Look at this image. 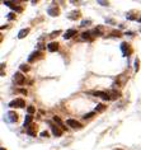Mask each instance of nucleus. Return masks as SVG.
<instances>
[{
	"mask_svg": "<svg viewBox=\"0 0 141 150\" xmlns=\"http://www.w3.org/2000/svg\"><path fill=\"white\" fill-rule=\"evenodd\" d=\"M26 106V103L23 99H20V98H17V99H14L9 103V107L12 108H23Z\"/></svg>",
	"mask_w": 141,
	"mask_h": 150,
	"instance_id": "f257e3e1",
	"label": "nucleus"
},
{
	"mask_svg": "<svg viewBox=\"0 0 141 150\" xmlns=\"http://www.w3.org/2000/svg\"><path fill=\"white\" fill-rule=\"evenodd\" d=\"M13 79H14V81H15L18 85H23L24 84V80H26L24 75H22L20 73H15V74H14Z\"/></svg>",
	"mask_w": 141,
	"mask_h": 150,
	"instance_id": "f03ea898",
	"label": "nucleus"
},
{
	"mask_svg": "<svg viewBox=\"0 0 141 150\" xmlns=\"http://www.w3.org/2000/svg\"><path fill=\"white\" fill-rule=\"evenodd\" d=\"M37 125H34V123H31L28 127H27V134L29 135V136H36V134H37Z\"/></svg>",
	"mask_w": 141,
	"mask_h": 150,
	"instance_id": "7ed1b4c3",
	"label": "nucleus"
},
{
	"mask_svg": "<svg viewBox=\"0 0 141 150\" xmlns=\"http://www.w3.org/2000/svg\"><path fill=\"white\" fill-rule=\"evenodd\" d=\"M66 123H68V126L72 127V129H81V127H83L78 121H75V120H71V118H69L68 121H66Z\"/></svg>",
	"mask_w": 141,
	"mask_h": 150,
	"instance_id": "20e7f679",
	"label": "nucleus"
},
{
	"mask_svg": "<svg viewBox=\"0 0 141 150\" xmlns=\"http://www.w3.org/2000/svg\"><path fill=\"white\" fill-rule=\"evenodd\" d=\"M47 12H48V14H50L51 17H56V15H58V13H60V10H58V8H57L56 5L50 6Z\"/></svg>",
	"mask_w": 141,
	"mask_h": 150,
	"instance_id": "39448f33",
	"label": "nucleus"
},
{
	"mask_svg": "<svg viewBox=\"0 0 141 150\" xmlns=\"http://www.w3.org/2000/svg\"><path fill=\"white\" fill-rule=\"evenodd\" d=\"M57 48H58V43L57 42H51V43L47 45V50L50 52H55V51H57Z\"/></svg>",
	"mask_w": 141,
	"mask_h": 150,
	"instance_id": "423d86ee",
	"label": "nucleus"
},
{
	"mask_svg": "<svg viewBox=\"0 0 141 150\" xmlns=\"http://www.w3.org/2000/svg\"><path fill=\"white\" fill-rule=\"evenodd\" d=\"M121 48H122V51H123L125 56H128V55H130V52H131V48H130V46H128V43L123 42V43H122V46H121Z\"/></svg>",
	"mask_w": 141,
	"mask_h": 150,
	"instance_id": "0eeeda50",
	"label": "nucleus"
},
{
	"mask_svg": "<svg viewBox=\"0 0 141 150\" xmlns=\"http://www.w3.org/2000/svg\"><path fill=\"white\" fill-rule=\"evenodd\" d=\"M74 34H76V31H75V29H69V31H66V32H65L64 38H65V40H69V38H71Z\"/></svg>",
	"mask_w": 141,
	"mask_h": 150,
	"instance_id": "6e6552de",
	"label": "nucleus"
},
{
	"mask_svg": "<svg viewBox=\"0 0 141 150\" xmlns=\"http://www.w3.org/2000/svg\"><path fill=\"white\" fill-rule=\"evenodd\" d=\"M8 118L12 122H17L18 121V115L15 113V112H8Z\"/></svg>",
	"mask_w": 141,
	"mask_h": 150,
	"instance_id": "1a4fd4ad",
	"label": "nucleus"
},
{
	"mask_svg": "<svg viewBox=\"0 0 141 150\" xmlns=\"http://www.w3.org/2000/svg\"><path fill=\"white\" fill-rule=\"evenodd\" d=\"M52 134L55 135L56 137H60L61 135H62V131H61L60 129H58L57 126H52Z\"/></svg>",
	"mask_w": 141,
	"mask_h": 150,
	"instance_id": "9d476101",
	"label": "nucleus"
},
{
	"mask_svg": "<svg viewBox=\"0 0 141 150\" xmlns=\"http://www.w3.org/2000/svg\"><path fill=\"white\" fill-rule=\"evenodd\" d=\"M29 33V28H26V29H22V31L18 33V38H24V37Z\"/></svg>",
	"mask_w": 141,
	"mask_h": 150,
	"instance_id": "9b49d317",
	"label": "nucleus"
},
{
	"mask_svg": "<svg viewBox=\"0 0 141 150\" xmlns=\"http://www.w3.org/2000/svg\"><path fill=\"white\" fill-rule=\"evenodd\" d=\"M38 55H41V52H40V51H36V52H33V54H32V56H29L28 61H29V62H33V61H34V59H37V56H38Z\"/></svg>",
	"mask_w": 141,
	"mask_h": 150,
	"instance_id": "f8f14e48",
	"label": "nucleus"
},
{
	"mask_svg": "<svg viewBox=\"0 0 141 150\" xmlns=\"http://www.w3.org/2000/svg\"><path fill=\"white\" fill-rule=\"evenodd\" d=\"M31 121H32V115H27L26 118H24V126L28 127L29 125H31Z\"/></svg>",
	"mask_w": 141,
	"mask_h": 150,
	"instance_id": "ddd939ff",
	"label": "nucleus"
},
{
	"mask_svg": "<svg viewBox=\"0 0 141 150\" xmlns=\"http://www.w3.org/2000/svg\"><path fill=\"white\" fill-rule=\"evenodd\" d=\"M121 94H120V92H116V90H112V92H109V97H111V99H116V98H118Z\"/></svg>",
	"mask_w": 141,
	"mask_h": 150,
	"instance_id": "4468645a",
	"label": "nucleus"
},
{
	"mask_svg": "<svg viewBox=\"0 0 141 150\" xmlns=\"http://www.w3.org/2000/svg\"><path fill=\"white\" fill-rule=\"evenodd\" d=\"M106 109V106H104V104H98V106H97V108H95V112H102V111H104Z\"/></svg>",
	"mask_w": 141,
	"mask_h": 150,
	"instance_id": "2eb2a0df",
	"label": "nucleus"
},
{
	"mask_svg": "<svg viewBox=\"0 0 141 150\" xmlns=\"http://www.w3.org/2000/svg\"><path fill=\"white\" fill-rule=\"evenodd\" d=\"M81 38L83 40H89L90 38V32H84L83 34H81Z\"/></svg>",
	"mask_w": 141,
	"mask_h": 150,
	"instance_id": "dca6fc26",
	"label": "nucleus"
},
{
	"mask_svg": "<svg viewBox=\"0 0 141 150\" xmlns=\"http://www.w3.org/2000/svg\"><path fill=\"white\" fill-rule=\"evenodd\" d=\"M27 112H28V115L34 113V107H33V106H29V107L27 108Z\"/></svg>",
	"mask_w": 141,
	"mask_h": 150,
	"instance_id": "f3484780",
	"label": "nucleus"
},
{
	"mask_svg": "<svg viewBox=\"0 0 141 150\" xmlns=\"http://www.w3.org/2000/svg\"><path fill=\"white\" fill-rule=\"evenodd\" d=\"M20 70L22 71H29V66H27V65H20Z\"/></svg>",
	"mask_w": 141,
	"mask_h": 150,
	"instance_id": "a211bd4d",
	"label": "nucleus"
},
{
	"mask_svg": "<svg viewBox=\"0 0 141 150\" xmlns=\"http://www.w3.org/2000/svg\"><path fill=\"white\" fill-rule=\"evenodd\" d=\"M54 121H55V122H57L60 126H62V122H61V120L58 118V117H56V116H55V117H54ZM62 127H64V126H62ZM64 129H65V127H64Z\"/></svg>",
	"mask_w": 141,
	"mask_h": 150,
	"instance_id": "6ab92c4d",
	"label": "nucleus"
},
{
	"mask_svg": "<svg viewBox=\"0 0 141 150\" xmlns=\"http://www.w3.org/2000/svg\"><path fill=\"white\" fill-rule=\"evenodd\" d=\"M94 113H95V112H90V113H86L85 116H84V118L86 120V118H92L93 116H94Z\"/></svg>",
	"mask_w": 141,
	"mask_h": 150,
	"instance_id": "aec40b11",
	"label": "nucleus"
},
{
	"mask_svg": "<svg viewBox=\"0 0 141 150\" xmlns=\"http://www.w3.org/2000/svg\"><path fill=\"white\" fill-rule=\"evenodd\" d=\"M41 136H42V137H48V132H47V131H43V132L41 134Z\"/></svg>",
	"mask_w": 141,
	"mask_h": 150,
	"instance_id": "412c9836",
	"label": "nucleus"
},
{
	"mask_svg": "<svg viewBox=\"0 0 141 150\" xmlns=\"http://www.w3.org/2000/svg\"><path fill=\"white\" fill-rule=\"evenodd\" d=\"M58 33H61V31H56V32H52V34H51V37H55V36H57Z\"/></svg>",
	"mask_w": 141,
	"mask_h": 150,
	"instance_id": "4be33fe9",
	"label": "nucleus"
},
{
	"mask_svg": "<svg viewBox=\"0 0 141 150\" xmlns=\"http://www.w3.org/2000/svg\"><path fill=\"white\" fill-rule=\"evenodd\" d=\"M20 93H23V94H27V90H24V89H22Z\"/></svg>",
	"mask_w": 141,
	"mask_h": 150,
	"instance_id": "5701e85b",
	"label": "nucleus"
},
{
	"mask_svg": "<svg viewBox=\"0 0 141 150\" xmlns=\"http://www.w3.org/2000/svg\"><path fill=\"white\" fill-rule=\"evenodd\" d=\"M99 3H100L102 5H107V4H108V3H106V1H99Z\"/></svg>",
	"mask_w": 141,
	"mask_h": 150,
	"instance_id": "b1692460",
	"label": "nucleus"
},
{
	"mask_svg": "<svg viewBox=\"0 0 141 150\" xmlns=\"http://www.w3.org/2000/svg\"><path fill=\"white\" fill-rule=\"evenodd\" d=\"M1 150H5V149H4V148H1Z\"/></svg>",
	"mask_w": 141,
	"mask_h": 150,
	"instance_id": "393cba45",
	"label": "nucleus"
}]
</instances>
